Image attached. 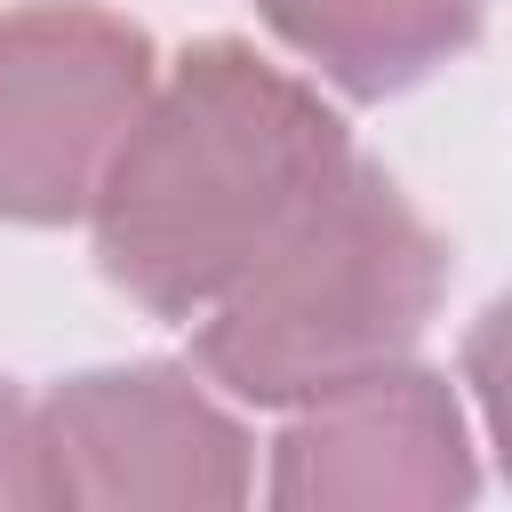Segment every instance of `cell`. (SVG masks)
<instances>
[{"label":"cell","mask_w":512,"mask_h":512,"mask_svg":"<svg viewBox=\"0 0 512 512\" xmlns=\"http://www.w3.org/2000/svg\"><path fill=\"white\" fill-rule=\"evenodd\" d=\"M0 504H40V464H32V400L0 384Z\"/></svg>","instance_id":"52a82bcc"},{"label":"cell","mask_w":512,"mask_h":512,"mask_svg":"<svg viewBox=\"0 0 512 512\" xmlns=\"http://www.w3.org/2000/svg\"><path fill=\"white\" fill-rule=\"evenodd\" d=\"M40 504H240L248 496V432L192 384V368L136 360L64 376L32 408Z\"/></svg>","instance_id":"277c9868"},{"label":"cell","mask_w":512,"mask_h":512,"mask_svg":"<svg viewBox=\"0 0 512 512\" xmlns=\"http://www.w3.org/2000/svg\"><path fill=\"white\" fill-rule=\"evenodd\" d=\"M440 288H448L440 232L408 208V192L384 168L352 152L232 272V288L192 312L200 320L192 352L208 384L256 408H296L384 360H408V344L440 312Z\"/></svg>","instance_id":"7a4b0ae2"},{"label":"cell","mask_w":512,"mask_h":512,"mask_svg":"<svg viewBox=\"0 0 512 512\" xmlns=\"http://www.w3.org/2000/svg\"><path fill=\"white\" fill-rule=\"evenodd\" d=\"M352 160L344 120L248 40H200L144 88L88 224L104 280L152 320H192Z\"/></svg>","instance_id":"6da1fadb"},{"label":"cell","mask_w":512,"mask_h":512,"mask_svg":"<svg viewBox=\"0 0 512 512\" xmlns=\"http://www.w3.org/2000/svg\"><path fill=\"white\" fill-rule=\"evenodd\" d=\"M256 16L344 96H400L480 40L488 0H256Z\"/></svg>","instance_id":"8992f818"},{"label":"cell","mask_w":512,"mask_h":512,"mask_svg":"<svg viewBox=\"0 0 512 512\" xmlns=\"http://www.w3.org/2000/svg\"><path fill=\"white\" fill-rule=\"evenodd\" d=\"M264 496L288 512H448L480 496V456L456 392L432 368L384 360L288 408Z\"/></svg>","instance_id":"5b68a950"},{"label":"cell","mask_w":512,"mask_h":512,"mask_svg":"<svg viewBox=\"0 0 512 512\" xmlns=\"http://www.w3.org/2000/svg\"><path fill=\"white\" fill-rule=\"evenodd\" d=\"M152 88V40L96 0L0 16V224H72Z\"/></svg>","instance_id":"3957f363"}]
</instances>
